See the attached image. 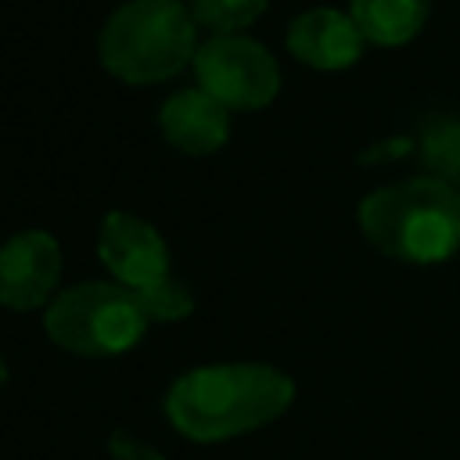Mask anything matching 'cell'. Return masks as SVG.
<instances>
[{"instance_id":"30bf717a","label":"cell","mask_w":460,"mask_h":460,"mask_svg":"<svg viewBox=\"0 0 460 460\" xmlns=\"http://www.w3.org/2000/svg\"><path fill=\"white\" fill-rule=\"evenodd\" d=\"M431 4L435 0H349V14L367 43L402 47L424 29Z\"/></svg>"},{"instance_id":"6da1fadb","label":"cell","mask_w":460,"mask_h":460,"mask_svg":"<svg viewBox=\"0 0 460 460\" xmlns=\"http://www.w3.org/2000/svg\"><path fill=\"white\" fill-rule=\"evenodd\" d=\"M291 399L295 381L270 363H216L169 385L165 417L194 442H223L273 424Z\"/></svg>"},{"instance_id":"3957f363","label":"cell","mask_w":460,"mask_h":460,"mask_svg":"<svg viewBox=\"0 0 460 460\" xmlns=\"http://www.w3.org/2000/svg\"><path fill=\"white\" fill-rule=\"evenodd\" d=\"M101 65L133 86L162 83L198 54V22L180 0H126L97 40Z\"/></svg>"},{"instance_id":"9a60e30c","label":"cell","mask_w":460,"mask_h":460,"mask_svg":"<svg viewBox=\"0 0 460 460\" xmlns=\"http://www.w3.org/2000/svg\"><path fill=\"white\" fill-rule=\"evenodd\" d=\"M413 144L406 140V137H395V140H381V144H374V147H367L363 155H359V162H381V158H399V155H406Z\"/></svg>"},{"instance_id":"9c48e42d","label":"cell","mask_w":460,"mask_h":460,"mask_svg":"<svg viewBox=\"0 0 460 460\" xmlns=\"http://www.w3.org/2000/svg\"><path fill=\"white\" fill-rule=\"evenodd\" d=\"M158 126L172 147L187 155H212L230 137V111L201 86H190L162 101Z\"/></svg>"},{"instance_id":"ba28073f","label":"cell","mask_w":460,"mask_h":460,"mask_svg":"<svg viewBox=\"0 0 460 460\" xmlns=\"http://www.w3.org/2000/svg\"><path fill=\"white\" fill-rule=\"evenodd\" d=\"M284 43H288L295 61L320 68V72H338V68L356 65L363 58V47H367L352 14L338 11V7L302 11L298 18H291Z\"/></svg>"},{"instance_id":"4fadbf2b","label":"cell","mask_w":460,"mask_h":460,"mask_svg":"<svg viewBox=\"0 0 460 460\" xmlns=\"http://www.w3.org/2000/svg\"><path fill=\"white\" fill-rule=\"evenodd\" d=\"M270 0H190V14L198 25L212 29V36H230L244 25H252Z\"/></svg>"},{"instance_id":"7c38bea8","label":"cell","mask_w":460,"mask_h":460,"mask_svg":"<svg viewBox=\"0 0 460 460\" xmlns=\"http://www.w3.org/2000/svg\"><path fill=\"white\" fill-rule=\"evenodd\" d=\"M133 295H137L144 316L147 320H158V323L187 320L194 313V291H190V284L180 280V277H172V273L162 277V280H155V284H147V288H140V291H133Z\"/></svg>"},{"instance_id":"277c9868","label":"cell","mask_w":460,"mask_h":460,"mask_svg":"<svg viewBox=\"0 0 460 460\" xmlns=\"http://www.w3.org/2000/svg\"><path fill=\"white\" fill-rule=\"evenodd\" d=\"M47 338L75 356H119L144 338L147 316L137 295L115 280H86L54 295L43 316Z\"/></svg>"},{"instance_id":"8992f818","label":"cell","mask_w":460,"mask_h":460,"mask_svg":"<svg viewBox=\"0 0 460 460\" xmlns=\"http://www.w3.org/2000/svg\"><path fill=\"white\" fill-rule=\"evenodd\" d=\"M97 255L115 284L140 291L162 277H169V248L162 234L133 216V212H108L97 230Z\"/></svg>"},{"instance_id":"2e32d148","label":"cell","mask_w":460,"mask_h":460,"mask_svg":"<svg viewBox=\"0 0 460 460\" xmlns=\"http://www.w3.org/2000/svg\"><path fill=\"white\" fill-rule=\"evenodd\" d=\"M4 381H7V359L0 356V388H4Z\"/></svg>"},{"instance_id":"7a4b0ae2","label":"cell","mask_w":460,"mask_h":460,"mask_svg":"<svg viewBox=\"0 0 460 460\" xmlns=\"http://www.w3.org/2000/svg\"><path fill=\"white\" fill-rule=\"evenodd\" d=\"M356 219L363 237L395 262L435 266L460 248V190L428 172L370 190Z\"/></svg>"},{"instance_id":"52a82bcc","label":"cell","mask_w":460,"mask_h":460,"mask_svg":"<svg viewBox=\"0 0 460 460\" xmlns=\"http://www.w3.org/2000/svg\"><path fill=\"white\" fill-rule=\"evenodd\" d=\"M61 277V248L47 230H22L0 244V305L29 313L54 302Z\"/></svg>"},{"instance_id":"5b68a950","label":"cell","mask_w":460,"mask_h":460,"mask_svg":"<svg viewBox=\"0 0 460 460\" xmlns=\"http://www.w3.org/2000/svg\"><path fill=\"white\" fill-rule=\"evenodd\" d=\"M190 65H194L198 86L208 97H216L226 111L266 108L280 90V68L273 54L241 32L212 36L198 43V54Z\"/></svg>"},{"instance_id":"8fae6325","label":"cell","mask_w":460,"mask_h":460,"mask_svg":"<svg viewBox=\"0 0 460 460\" xmlns=\"http://www.w3.org/2000/svg\"><path fill=\"white\" fill-rule=\"evenodd\" d=\"M417 147H420V162H424L428 176L446 180L449 187L460 190V119L428 122Z\"/></svg>"},{"instance_id":"5bb4252c","label":"cell","mask_w":460,"mask_h":460,"mask_svg":"<svg viewBox=\"0 0 460 460\" xmlns=\"http://www.w3.org/2000/svg\"><path fill=\"white\" fill-rule=\"evenodd\" d=\"M108 456L111 460H169L165 453H158L155 446H147L144 438H137L129 431H115L108 438Z\"/></svg>"}]
</instances>
